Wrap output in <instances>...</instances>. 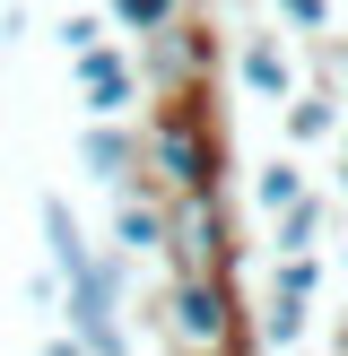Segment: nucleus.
<instances>
[{
    "instance_id": "nucleus-1",
    "label": "nucleus",
    "mask_w": 348,
    "mask_h": 356,
    "mask_svg": "<svg viewBox=\"0 0 348 356\" xmlns=\"http://www.w3.org/2000/svg\"><path fill=\"white\" fill-rule=\"evenodd\" d=\"M139 165H148L157 200H209V191H226V139H218L209 96L157 104L148 131H139Z\"/></svg>"
},
{
    "instance_id": "nucleus-2",
    "label": "nucleus",
    "mask_w": 348,
    "mask_h": 356,
    "mask_svg": "<svg viewBox=\"0 0 348 356\" xmlns=\"http://www.w3.org/2000/svg\"><path fill=\"white\" fill-rule=\"evenodd\" d=\"M157 339L174 356H244L235 278H166V296H157Z\"/></svg>"
},
{
    "instance_id": "nucleus-3",
    "label": "nucleus",
    "mask_w": 348,
    "mask_h": 356,
    "mask_svg": "<svg viewBox=\"0 0 348 356\" xmlns=\"http://www.w3.org/2000/svg\"><path fill=\"white\" fill-rule=\"evenodd\" d=\"M122 305H131V261H122V252H96L79 278H70L61 322H70V339H79L87 356H131V322H122Z\"/></svg>"
},
{
    "instance_id": "nucleus-4",
    "label": "nucleus",
    "mask_w": 348,
    "mask_h": 356,
    "mask_svg": "<svg viewBox=\"0 0 348 356\" xmlns=\"http://www.w3.org/2000/svg\"><path fill=\"white\" fill-rule=\"evenodd\" d=\"M166 278H235V218L226 191L209 200H166Z\"/></svg>"
},
{
    "instance_id": "nucleus-5",
    "label": "nucleus",
    "mask_w": 348,
    "mask_h": 356,
    "mask_svg": "<svg viewBox=\"0 0 348 356\" xmlns=\"http://www.w3.org/2000/svg\"><path fill=\"white\" fill-rule=\"evenodd\" d=\"M139 52H148V79L166 87V104H174V96H200V87H209V70H218V26L183 17V26L148 35Z\"/></svg>"
},
{
    "instance_id": "nucleus-6",
    "label": "nucleus",
    "mask_w": 348,
    "mask_h": 356,
    "mask_svg": "<svg viewBox=\"0 0 348 356\" xmlns=\"http://www.w3.org/2000/svg\"><path fill=\"white\" fill-rule=\"evenodd\" d=\"M79 174L104 191V200H131V191H148L139 131H122V122H87V131H79Z\"/></svg>"
},
{
    "instance_id": "nucleus-7",
    "label": "nucleus",
    "mask_w": 348,
    "mask_h": 356,
    "mask_svg": "<svg viewBox=\"0 0 348 356\" xmlns=\"http://www.w3.org/2000/svg\"><path fill=\"white\" fill-rule=\"evenodd\" d=\"M70 70H79V96H87V122H122V113H131V104H139V70L122 61L113 44L79 52V61H70Z\"/></svg>"
},
{
    "instance_id": "nucleus-8",
    "label": "nucleus",
    "mask_w": 348,
    "mask_h": 356,
    "mask_svg": "<svg viewBox=\"0 0 348 356\" xmlns=\"http://www.w3.org/2000/svg\"><path fill=\"white\" fill-rule=\"evenodd\" d=\"M35 226H44V252H52V278H79L87 261H96V243H87V226H79V209L61 200V191H44V200H35Z\"/></svg>"
},
{
    "instance_id": "nucleus-9",
    "label": "nucleus",
    "mask_w": 348,
    "mask_h": 356,
    "mask_svg": "<svg viewBox=\"0 0 348 356\" xmlns=\"http://www.w3.org/2000/svg\"><path fill=\"white\" fill-rule=\"evenodd\" d=\"M113 252L122 261H157V252H166V200H157V191L113 200Z\"/></svg>"
},
{
    "instance_id": "nucleus-10",
    "label": "nucleus",
    "mask_w": 348,
    "mask_h": 356,
    "mask_svg": "<svg viewBox=\"0 0 348 356\" xmlns=\"http://www.w3.org/2000/svg\"><path fill=\"white\" fill-rule=\"evenodd\" d=\"M322 226H331V209H322V200L305 191V200H296L287 218H270V252H278V261H313V243H322Z\"/></svg>"
},
{
    "instance_id": "nucleus-11",
    "label": "nucleus",
    "mask_w": 348,
    "mask_h": 356,
    "mask_svg": "<svg viewBox=\"0 0 348 356\" xmlns=\"http://www.w3.org/2000/svg\"><path fill=\"white\" fill-rule=\"evenodd\" d=\"M235 70H244V87H253V96H270V104L296 96V70H287V52H278V44H244Z\"/></svg>"
},
{
    "instance_id": "nucleus-12",
    "label": "nucleus",
    "mask_w": 348,
    "mask_h": 356,
    "mask_svg": "<svg viewBox=\"0 0 348 356\" xmlns=\"http://www.w3.org/2000/svg\"><path fill=\"white\" fill-rule=\"evenodd\" d=\"M296 200H305V174H296V156H270V165L253 174V209H261V218H287Z\"/></svg>"
},
{
    "instance_id": "nucleus-13",
    "label": "nucleus",
    "mask_w": 348,
    "mask_h": 356,
    "mask_svg": "<svg viewBox=\"0 0 348 356\" xmlns=\"http://www.w3.org/2000/svg\"><path fill=\"white\" fill-rule=\"evenodd\" d=\"M331 131H340V104H331V87H313V96H287V139H296V148H322Z\"/></svg>"
},
{
    "instance_id": "nucleus-14",
    "label": "nucleus",
    "mask_w": 348,
    "mask_h": 356,
    "mask_svg": "<svg viewBox=\"0 0 348 356\" xmlns=\"http://www.w3.org/2000/svg\"><path fill=\"white\" fill-rule=\"evenodd\" d=\"M104 17H113L122 35H139V44H148V35H166V26H183V9H174V0H104Z\"/></svg>"
},
{
    "instance_id": "nucleus-15",
    "label": "nucleus",
    "mask_w": 348,
    "mask_h": 356,
    "mask_svg": "<svg viewBox=\"0 0 348 356\" xmlns=\"http://www.w3.org/2000/svg\"><path fill=\"white\" fill-rule=\"evenodd\" d=\"M305 313L296 296H261V348H305Z\"/></svg>"
},
{
    "instance_id": "nucleus-16",
    "label": "nucleus",
    "mask_w": 348,
    "mask_h": 356,
    "mask_svg": "<svg viewBox=\"0 0 348 356\" xmlns=\"http://www.w3.org/2000/svg\"><path fill=\"white\" fill-rule=\"evenodd\" d=\"M270 296H296V305H313V296H322V261H278V270H270Z\"/></svg>"
},
{
    "instance_id": "nucleus-17",
    "label": "nucleus",
    "mask_w": 348,
    "mask_h": 356,
    "mask_svg": "<svg viewBox=\"0 0 348 356\" xmlns=\"http://www.w3.org/2000/svg\"><path fill=\"white\" fill-rule=\"evenodd\" d=\"M52 35H61V52L79 61V52H96V44H104V9H79V17H61Z\"/></svg>"
},
{
    "instance_id": "nucleus-18",
    "label": "nucleus",
    "mask_w": 348,
    "mask_h": 356,
    "mask_svg": "<svg viewBox=\"0 0 348 356\" xmlns=\"http://www.w3.org/2000/svg\"><path fill=\"white\" fill-rule=\"evenodd\" d=\"M278 17L305 26V35H322V26H331V0H278Z\"/></svg>"
},
{
    "instance_id": "nucleus-19",
    "label": "nucleus",
    "mask_w": 348,
    "mask_h": 356,
    "mask_svg": "<svg viewBox=\"0 0 348 356\" xmlns=\"http://www.w3.org/2000/svg\"><path fill=\"white\" fill-rule=\"evenodd\" d=\"M61 296H70V287H61L52 270H35V278H26V305H35V313H61Z\"/></svg>"
},
{
    "instance_id": "nucleus-20",
    "label": "nucleus",
    "mask_w": 348,
    "mask_h": 356,
    "mask_svg": "<svg viewBox=\"0 0 348 356\" xmlns=\"http://www.w3.org/2000/svg\"><path fill=\"white\" fill-rule=\"evenodd\" d=\"M44 356H87L79 339H70V330H61V339H44Z\"/></svg>"
},
{
    "instance_id": "nucleus-21",
    "label": "nucleus",
    "mask_w": 348,
    "mask_h": 356,
    "mask_svg": "<svg viewBox=\"0 0 348 356\" xmlns=\"http://www.w3.org/2000/svg\"><path fill=\"white\" fill-rule=\"evenodd\" d=\"M340 191H348V165H340Z\"/></svg>"
},
{
    "instance_id": "nucleus-22",
    "label": "nucleus",
    "mask_w": 348,
    "mask_h": 356,
    "mask_svg": "<svg viewBox=\"0 0 348 356\" xmlns=\"http://www.w3.org/2000/svg\"><path fill=\"white\" fill-rule=\"evenodd\" d=\"M340 356H348V330H340Z\"/></svg>"
},
{
    "instance_id": "nucleus-23",
    "label": "nucleus",
    "mask_w": 348,
    "mask_h": 356,
    "mask_svg": "<svg viewBox=\"0 0 348 356\" xmlns=\"http://www.w3.org/2000/svg\"><path fill=\"white\" fill-rule=\"evenodd\" d=\"M174 9H191V0H174Z\"/></svg>"
}]
</instances>
